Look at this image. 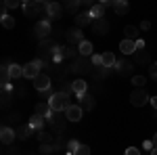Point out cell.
<instances>
[{
    "label": "cell",
    "mask_w": 157,
    "mask_h": 155,
    "mask_svg": "<svg viewBox=\"0 0 157 155\" xmlns=\"http://www.w3.org/2000/svg\"><path fill=\"white\" fill-rule=\"evenodd\" d=\"M48 105H50V109L55 111V113H63L65 109L69 107L71 103H69V99L63 95V92H55V95L50 96V101H48Z\"/></svg>",
    "instance_id": "1"
},
{
    "label": "cell",
    "mask_w": 157,
    "mask_h": 155,
    "mask_svg": "<svg viewBox=\"0 0 157 155\" xmlns=\"http://www.w3.org/2000/svg\"><path fill=\"white\" fill-rule=\"evenodd\" d=\"M130 103H132L134 107H143V105H147V103H151V96L147 95V90L136 88L132 95H130Z\"/></svg>",
    "instance_id": "2"
},
{
    "label": "cell",
    "mask_w": 157,
    "mask_h": 155,
    "mask_svg": "<svg viewBox=\"0 0 157 155\" xmlns=\"http://www.w3.org/2000/svg\"><path fill=\"white\" fill-rule=\"evenodd\" d=\"M50 32H52V27H50L48 19H42V21H38L36 27H34V34H36L40 40H46L50 36Z\"/></svg>",
    "instance_id": "3"
},
{
    "label": "cell",
    "mask_w": 157,
    "mask_h": 155,
    "mask_svg": "<svg viewBox=\"0 0 157 155\" xmlns=\"http://www.w3.org/2000/svg\"><path fill=\"white\" fill-rule=\"evenodd\" d=\"M48 126L52 128V132L61 134V132H65V128H67V118H65V115H52V119L48 122Z\"/></svg>",
    "instance_id": "4"
},
{
    "label": "cell",
    "mask_w": 157,
    "mask_h": 155,
    "mask_svg": "<svg viewBox=\"0 0 157 155\" xmlns=\"http://www.w3.org/2000/svg\"><path fill=\"white\" fill-rule=\"evenodd\" d=\"M84 115V109L80 107V105H69V107L65 109V118L67 122H80Z\"/></svg>",
    "instance_id": "5"
},
{
    "label": "cell",
    "mask_w": 157,
    "mask_h": 155,
    "mask_svg": "<svg viewBox=\"0 0 157 155\" xmlns=\"http://www.w3.org/2000/svg\"><path fill=\"white\" fill-rule=\"evenodd\" d=\"M50 78L46 76V73H40L36 80H34V88H36L38 92H46V90H50Z\"/></svg>",
    "instance_id": "6"
},
{
    "label": "cell",
    "mask_w": 157,
    "mask_h": 155,
    "mask_svg": "<svg viewBox=\"0 0 157 155\" xmlns=\"http://www.w3.org/2000/svg\"><path fill=\"white\" fill-rule=\"evenodd\" d=\"M92 21H94V17L90 15V11H82L75 15V27H84V25H92Z\"/></svg>",
    "instance_id": "7"
},
{
    "label": "cell",
    "mask_w": 157,
    "mask_h": 155,
    "mask_svg": "<svg viewBox=\"0 0 157 155\" xmlns=\"http://www.w3.org/2000/svg\"><path fill=\"white\" fill-rule=\"evenodd\" d=\"M38 76H40V67H38L34 61L27 63V65H23V78H25V80H32V82H34Z\"/></svg>",
    "instance_id": "8"
},
{
    "label": "cell",
    "mask_w": 157,
    "mask_h": 155,
    "mask_svg": "<svg viewBox=\"0 0 157 155\" xmlns=\"http://www.w3.org/2000/svg\"><path fill=\"white\" fill-rule=\"evenodd\" d=\"M92 32L98 34V36L109 34V21L105 19V17H103V19H94V21H92Z\"/></svg>",
    "instance_id": "9"
},
{
    "label": "cell",
    "mask_w": 157,
    "mask_h": 155,
    "mask_svg": "<svg viewBox=\"0 0 157 155\" xmlns=\"http://www.w3.org/2000/svg\"><path fill=\"white\" fill-rule=\"evenodd\" d=\"M71 88H73V95L78 96V99H80V96H84V95H88V84H86V80H82V78L73 80Z\"/></svg>",
    "instance_id": "10"
},
{
    "label": "cell",
    "mask_w": 157,
    "mask_h": 155,
    "mask_svg": "<svg viewBox=\"0 0 157 155\" xmlns=\"http://www.w3.org/2000/svg\"><path fill=\"white\" fill-rule=\"evenodd\" d=\"M67 42H71V44H82L84 42V34H82V29L80 27H71V29H67Z\"/></svg>",
    "instance_id": "11"
},
{
    "label": "cell",
    "mask_w": 157,
    "mask_h": 155,
    "mask_svg": "<svg viewBox=\"0 0 157 155\" xmlns=\"http://www.w3.org/2000/svg\"><path fill=\"white\" fill-rule=\"evenodd\" d=\"M17 138V132L9 128V126H2V130H0V141L2 145H13V141Z\"/></svg>",
    "instance_id": "12"
},
{
    "label": "cell",
    "mask_w": 157,
    "mask_h": 155,
    "mask_svg": "<svg viewBox=\"0 0 157 155\" xmlns=\"http://www.w3.org/2000/svg\"><path fill=\"white\" fill-rule=\"evenodd\" d=\"M120 50L126 55V57H128V55H134V52H136V42H134V40H126V38H124V40L120 42Z\"/></svg>",
    "instance_id": "13"
},
{
    "label": "cell",
    "mask_w": 157,
    "mask_h": 155,
    "mask_svg": "<svg viewBox=\"0 0 157 155\" xmlns=\"http://www.w3.org/2000/svg\"><path fill=\"white\" fill-rule=\"evenodd\" d=\"M134 57V63H138V65H147V63H151V55H149V50H136L132 55Z\"/></svg>",
    "instance_id": "14"
},
{
    "label": "cell",
    "mask_w": 157,
    "mask_h": 155,
    "mask_svg": "<svg viewBox=\"0 0 157 155\" xmlns=\"http://www.w3.org/2000/svg\"><path fill=\"white\" fill-rule=\"evenodd\" d=\"M61 13H63V6L59 2H50L48 4V19H59Z\"/></svg>",
    "instance_id": "15"
},
{
    "label": "cell",
    "mask_w": 157,
    "mask_h": 155,
    "mask_svg": "<svg viewBox=\"0 0 157 155\" xmlns=\"http://www.w3.org/2000/svg\"><path fill=\"white\" fill-rule=\"evenodd\" d=\"M128 11H130V4L126 0H115V4H113V13L115 15H126Z\"/></svg>",
    "instance_id": "16"
},
{
    "label": "cell",
    "mask_w": 157,
    "mask_h": 155,
    "mask_svg": "<svg viewBox=\"0 0 157 155\" xmlns=\"http://www.w3.org/2000/svg\"><path fill=\"white\" fill-rule=\"evenodd\" d=\"M92 42H88V40H84L80 46H78V52H80V57H92Z\"/></svg>",
    "instance_id": "17"
},
{
    "label": "cell",
    "mask_w": 157,
    "mask_h": 155,
    "mask_svg": "<svg viewBox=\"0 0 157 155\" xmlns=\"http://www.w3.org/2000/svg\"><path fill=\"white\" fill-rule=\"evenodd\" d=\"M9 76H11V80H19V78H23V65L13 63L11 67H9Z\"/></svg>",
    "instance_id": "18"
},
{
    "label": "cell",
    "mask_w": 157,
    "mask_h": 155,
    "mask_svg": "<svg viewBox=\"0 0 157 155\" xmlns=\"http://www.w3.org/2000/svg\"><path fill=\"white\" fill-rule=\"evenodd\" d=\"M78 105L84 109V111H90V109L94 107V99L90 95H84V96H80V103H78Z\"/></svg>",
    "instance_id": "19"
},
{
    "label": "cell",
    "mask_w": 157,
    "mask_h": 155,
    "mask_svg": "<svg viewBox=\"0 0 157 155\" xmlns=\"http://www.w3.org/2000/svg\"><path fill=\"white\" fill-rule=\"evenodd\" d=\"M115 67H117V73H121V76H128L132 72V63L130 61H117Z\"/></svg>",
    "instance_id": "20"
},
{
    "label": "cell",
    "mask_w": 157,
    "mask_h": 155,
    "mask_svg": "<svg viewBox=\"0 0 157 155\" xmlns=\"http://www.w3.org/2000/svg\"><path fill=\"white\" fill-rule=\"evenodd\" d=\"M124 34H126V40H140L138 38V27H134V25H126L124 27Z\"/></svg>",
    "instance_id": "21"
},
{
    "label": "cell",
    "mask_w": 157,
    "mask_h": 155,
    "mask_svg": "<svg viewBox=\"0 0 157 155\" xmlns=\"http://www.w3.org/2000/svg\"><path fill=\"white\" fill-rule=\"evenodd\" d=\"M115 63H117V57H115L113 52H103V67L111 69V67H113Z\"/></svg>",
    "instance_id": "22"
},
{
    "label": "cell",
    "mask_w": 157,
    "mask_h": 155,
    "mask_svg": "<svg viewBox=\"0 0 157 155\" xmlns=\"http://www.w3.org/2000/svg\"><path fill=\"white\" fill-rule=\"evenodd\" d=\"M48 4H50V2L34 0V6H36V13H38V15H46V19H48Z\"/></svg>",
    "instance_id": "23"
},
{
    "label": "cell",
    "mask_w": 157,
    "mask_h": 155,
    "mask_svg": "<svg viewBox=\"0 0 157 155\" xmlns=\"http://www.w3.org/2000/svg\"><path fill=\"white\" fill-rule=\"evenodd\" d=\"M40 50L42 52H50V55H55V50H57V44H52L50 40H40Z\"/></svg>",
    "instance_id": "24"
},
{
    "label": "cell",
    "mask_w": 157,
    "mask_h": 155,
    "mask_svg": "<svg viewBox=\"0 0 157 155\" xmlns=\"http://www.w3.org/2000/svg\"><path fill=\"white\" fill-rule=\"evenodd\" d=\"M44 124H46V122H44V119H42V118H38L36 113H34V118H29V126H32V128H34V130H36V132L44 130Z\"/></svg>",
    "instance_id": "25"
},
{
    "label": "cell",
    "mask_w": 157,
    "mask_h": 155,
    "mask_svg": "<svg viewBox=\"0 0 157 155\" xmlns=\"http://www.w3.org/2000/svg\"><path fill=\"white\" fill-rule=\"evenodd\" d=\"M90 15H92L94 19H103V15H105V6H103V2H98V4H92V9H90Z\"/></svg>",
    "instance_id": "26"
},
{
    "label": "cell",
    "mask_w": 157,
    "mask_h": 155,
    "mask_svg": "<svg viewBox=\"0 0 157 155\" xmlns=\"http://www.w3.org/2000/svg\"><path fill=\"white\" fill-rule=\"evenodd\" d=\"M23 13H25V17H38L34 0H32V2H23Z\"/></svg>",
    "instance_id": "27"
},
{
    "label": "cell",
    "mask_w": 157,
    "mask_h": 155,
    "mask_svg": "<svg viewBox=\"0 0 157 155\" xmlns=\"http://www.w3.org/2000/svg\"><path fill=\"white\" fill-rule=\"evenodd\" d=\"M38 141L42 145H52V134H48L46 130H40L38 132Z\"/></svg>",
    "instance_id": "28"
},
{
    "label": "cell",
    "mask_w": 157,
    "mask_h": 155,
    "mask_svg": "<svg viewBox=\"0 0 157 155\" xmlns=\"http://www.w3.org/2000/svg\"><path fill=\"white\" fill-rule=\"evenodd\" d=\"M0 21H2V27H6V29H13L15 27V19H13L11 15H2Z\"/></svg>",
    "instance_id": "29"
},
{
    "label": "cell",
    "mask_w": 157,
    "mask_h": 155,
    "mask_svg": "<svg viewBox=\"0 0 157 155\" xmlns=\"http://www.w3.org/2000/svg\"><path fill=\"white\" fill-rule=\"evenodd\" d=\"M75 52H78V50H73L71 46H63V48H61L63 59H73V57H75Z\"/></svg>",
    "instance_id": "30"
},
{
    "label": "cell",
    "mask_w": 157,
    "mask_h": 155,
    "mask_svg": "<svg viewBox=\"0 0 157 155\" xmlns=\"http://www.w3.org/2000/svg\"><path fill=\"white\" fill-rule=\"evenodd\" d=\"M132 84L136 86V88H143V86L147 84V78H145V76H134V78H132Z\"/></svg>",
    "instance_id": "31"
},
{
    "label": "cell",
    "mask_w": 157,
    "mask_h": 155,
    "mask_svg": "<svg viewBox=\"0 0 157 155\" xmlns=\"http://www.w3.org/2000/svg\"><path fill=\"white\" fill-rule=\"evenodd\" d=\"M65 147H67V151H69V155H73L75 151H78V149H80V143H78V141H69V143L65 145Z\"/></svg>",
    "instance_id": "32"
},
{
    "label": "cell",
    "mask_w": 157,
    "mask_h": 155,
    "mask_svg": "<svg viewBox=\"0 0 157 155\" xmlns=\"http://www.w3.org/2000/svg\"><path fill=\"white\" fill-rule=\"evenodd\" d=\"M90 63H92L94 67H103V55H92V57H90Z\"/></svg>",
    "instance_id": "33"
},
{
    "label": "cell",
    "mask_w": 157,
    "mask_h": 155,
    "mask_svg": "<svg viewBox=\"0 0 157 155\" xmlns=\"http://www.w3.org/2000/svg\"><path fill=\"white\" fill-rule=\"evenodd\" d=\"M40 153H42V155L55 153V147H52V145H40Z\"/></svg>",
    "instance_id": "34"
},
{
    "label": "cell",
    "mask_w": 157,
    "mask_h": 155,
    "mask_svg": "<svg viewBox=\"0 0 157 155\" xmlns=\"http://www.w3.org/2000/svg\"><path fill=\"white\" fill-rule=\"evenodd\" d=\"M2 6H4V9H17V6H23V4H21L19 0H6Z\"/></svg>",
    "instance_id": "35"
},
{
    "label": "cell",
    "mask_w": 157,
    "mask_h": 155,
    "mask_svg": "<svg viewBox=\"0 0 157 155\" xmlns=\"http://www.w3.org/2000/svg\"><path fill=\"white\" fill-rule=\"evenodd\" d=\"M86 69V63L84 61H75L73 63V67H71V72H84Z\"/></svg>",
    "instance_id": "36"
},
{
    "label": "cell",
    "mask_w": 157,
    "mask_h": 155,
    "mask_svg": "<svg viewBox=\"0 0 157 155\" xmlns=\"http://www.w3.org/2000/svg\"><path fill=\"white\" fill-rule=\"evenodd\" d=\"M73 155H90V147H88V145H80V149Z\"/></svg>",
    "instance_id": "37"
},
{
    "label": "cell",
    "mask_w": 157,
    "mask_h": 155,
    "mask_svg": "<svg viewBox=\"0 0 157 155\" xmlns=\"http://www.w3.org/2000/svg\"><path fill=\"white\" fill-rule=\"evenodd\" d=\"M143 149H145V151H153V149H155V143H153V141H145V143H143Z\"/></svg>",
    "instance_id": "38"
},
{
    "label": "cell",
    "mask_w": 157,
    "mask_h": 155,
    "mask_svg": "<svg viewBox=\"0 0 157 155\" xmlns=\"http://www.w3.org/2000/svg\"><path fill=\"white\" fill-rule=\"evenodd\" d=\"M149 73H151V78L157 80V63H151V67H149Z\"/></svg>",
    "instance_id": "39"
},
{
    "label": "cell",
    "mask_w": 157,
    "mask_h": 155,
    "mask_svg": "<svg viewBox=\"0 0 157 155\" xmlns=\"http://www.w3.org/2000/svg\"><path fill=\"white\" fill-rule=\"evenodd\" d=\"M17 136H19V138H27V136H29V134H27V128H19V130H17Z\"/></svg>",
    "instance_id": "40"
},
{
    "label": "cell",
    "mask_w": 157,
    "mask_h": 155,
    "mask_svg": "<svg viewBox=\"0 0 157 155\" xmlns=\"http://www.w3.org/2000/svg\"><path fill=\"white\" fill-rule=\"evenodd\" d=\"M126 155H140V149H136V147H128V149H126Z\"/></svg>",
    "instance_id": "41"
},
{
    "label": "cell",
    "mask_w": 157,
    "mask_h": 155,
    "mask_svg": "<svg viewBox=\"0 0 157 155\" xmlns=\"http://www.w3.org/2000/svg\"><path fill=\"white\" fill-rule=\"evenodd\" d=\"M147 44H145V40H136V50H145Z\"/></svg>",
    "instance_id": "42"
},
{
    "label": "cell",
    "mask_w": 157,
    "mask_h": 155,
    "mask_svg": "<svg viewBox=\"0 0 157 155\" xmlns=\"http://www.w3.org/2000/svg\"><path fill=\"white\" fill-rule=\"evenodd\" d=\"M140 29H143V32H149V29H151V23H149V21H143V23H140Z\"/></svg>",
    "instance_id": "43"
},
{
    "label": "cell",
    "mask_w": 157,
    "mask_h": 155,
    "mask_svg": "<svg viewBox=\"0 0 157 155\" xmlns=\"http://www.w3.org/2000/svg\"><path fill=\"white\" fill-rule=\"evenodd\" d=\"M113 4H115V0H105V2H103L105 9H113Z\"/></svg>",
    "instance_id": "44"
},
{
    "label": "cell",
    "mask_w": 157,
    "mask_h": 155,
    "mask_svg": "<svg viewBox=\"0 0 157 155\" xmlns=\"http://www.w3.org/2000/svg\"><path fill=\"white\" fill-rule=\"evenodd\" d=\"M78 9V2H71V4H67V11H75Z\"/></svg>",
    "instance_id": "45"
},
{
    "label": "cell",
    "mask_w": 157,
    "mask_h": 155,
    "mask_svg": "<svg viewBox=\"0 0 157 155\" xmlns=\"http://www.w3.org/2000/svg\"><path fill=\"white\" fill-rule=\"evenodd\" d=\"M151 105L155 107V111H157V96H151Z\"/></svg>",
    "instance_id": "46"
},
{
    "label": "cell",
    "mask_w": 157,
    "mask_h": 155,
    "mask_svg": "<svg viewBox=\"0 0 157 155\" xmlns=\"http://www.w3.org/2000/svg\"><path fill=\"white\" fill-rule=\"evenodd\" d=\"M153 143H155V147H157V132H155V136H153Z\"/></svg>",
    "instance_id": "47"
},
{
    "label": "cell",
    "mask_w": 157,
    "mask_h": 155,
    "mask_svg": "<svg viewBox=\"0 0 157 155\" xmlns=\"http://www.w3.org/2000/svg\"><path fill=\"white\" fill-rule=\"evenodd\" d=\"M151 155H157V147H155V149H153V151H151Z\"/></svg>",
    "instance_id": "48"
}]
</instances>
